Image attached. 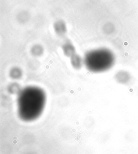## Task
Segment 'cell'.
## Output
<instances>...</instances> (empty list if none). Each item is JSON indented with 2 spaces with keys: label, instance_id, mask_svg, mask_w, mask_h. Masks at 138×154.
<instances>
[{
  "label": "cell",
  "instance_id": "obj_10",
  "mask_svg": "<svg viewBox=\"0 0 138 154\" xmlns=\"http://www.w3.org/2000/svg\"></svg>",
  "mask_w": 138,
  "mask_h": 154
},
{
  "label": "cell",
  "instance_id": "obj_8",
  "mask_svg": "<svg viewBox=\"0 0 138 154\" xmlns=\"http://www.w3.org/2000/svg\"><path fill=\"white\" fill-rule=\"evenodd\" d=\"M21 90L20 86L17 83H12L8 87V91L12 94H19Z\"/></svg>",
  "mask_w": 138,
  "mask_h": 154
},
{
  "label": "cell",
  "instance_id": "obj_6",
  "mask_svg": "<svg viewBox=\"0 0 138 154\" xmlns=\"http://www.w3.org/2000/svg\"><path fill=\"white\" fill-rule=\"evenodd\" d=\"M70 62L72 67L75 69H81L84 64V59L77 54L70 57Z\"/></svg>",
  "mask_w": 138,
  "mask_h": 154
},
{
  "label": "cell",
  "instance_id": "obj_1",
  "mask_svg": "<svg viewBox=\"0 0 138 154\" xmlns=\"http://www.w3.org/2000/svg\"><path fill=\"white\" fill-rule=\"evenodd\" d=\"M46 101V94L41 88L29 86L22 89L17 97L19 117L26 122L36 120L42 114Z\"/></svg>",
  "mask_w": 138,
  "mask_h": 154
},
{
  "label": "cell",
  "instance_id": "obj_9",
  "mask_svg": "<svg viewBox=\"0 0 138 154\" xmlns=\"http://www.w3.org/2000/svg\"><path fill=\"white\" fill-rule=\"evenodd\" d=\"M32 55L35 56H40L43 53V49L41 46L39 45H34L32 49Z\"/></svg>",
  "mask_w": 138,
  "mask_h": 154
},
{
  "label": "cell",
  "instance_id": "obj_4",
  "mask_svg": "<svg viewBox=\"0 0 138 154\" xmlns=\"http://www.w3.org/2000/svg\"><path fill=\"white\" fill-rule=\"evenodd\" d=\"M53 28L56 34L61 37L64 36L67 33V26L65 23L63 21L59 20L56 22L53 25Z\"/></svg>",
  "mask_w": 138,
  "mask_h": 154
},
{
  "label": "cell",
  "instance_id": "obj_5",
  "mask_svg": "<svg viewBox=\"0 0 138 154\" xmlns=\"http://www.w3.org/2000/svg\"><path fill=\"white\" fill-rule=\"evenodd\" d=\"M62 48L64 55L67 57H71L76 54V49L74 45L69 40L63 43Z\"/></svg>",
  "mask_w": 138,
  "mask_h": 154
},
{
  "label": "cell",
  "instance_id": "obj_7",
  "mask_svg": "<svg viewBox=\"0 0 138 154\" xmlns=\"http://www.w3.org/2000/svg\"><path fill=\"white\" fill-rule=\"evenodd\" d=\"M10 76L13 79H19L22 76V72L19 68H14L11 70L10 72Z\"/></svg>",
  "mask_w": 138,
  "mask_h": 154
},
{
  "label": "cell",
  "instance_id": "obj_2",
  "mask_svg": "<svg viewBox=\"0 0 138 154\" xmlns=\"http://www.w3.org/2000/svg\"><path fill=\"white\" fill-rule=\"evenodd\" d=\"M84 65L90 72L99 73L106 72L114 65V54L107 49L101 48L90 51L85 54Z\"/></svg>",
  "mask_w": 138,
  "mask_h": 154
},
{
  "label": "cell",
  "instance_id": "obj_3",
  "mask_svg": "<svg viewBox=\"0 0 138 154\" xmlns=\"http://www.w3.org/2000/svg\"><path fill=\"white\" fill-rule=\"evenodd\" d=\"M114 79L118 83L123 85H132V82H135V79L132 75L125 70H120L117 72L114 76Z\"/></svg>",
  "mask_w": 138,
  "mask_h": 154
}]
</instances>
